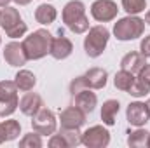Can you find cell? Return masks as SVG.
I'll use <instances>...</instances> for the list:
<instances>
[{
	"label": "cell",
	"mask_w": 150,
	"mask_h": 148,
	"mask_svg": "<svg viewBox=\"0 0 150 148\" xmlns=\"http://www.w3.org/2000/svg\"><path fill=\"white\" fill-rule=\"evenodd\" d=\"M145 7H147V0H122V9L129 16H136L143 12Z\"/></svg>",
	"instance_id": "26"
},
{
	"label": "cell",
	"mask_w": 150,
	"mask_h": 148,
	"mask_svg": "<svg viewBox=\"0 0 150 148\" xmlns=\"http://www.w3.org/2000/svg\"><path fill=\"white\" fill-rule=\"evenodd\" d=\"M84 89H87V84H86L84 75H80V77H77V78L72 80V84H70V92H72V96L79 94V92L84 91Z\"/></svg>",
	"instance_id": "29"
},
{
	"label": "cell",
	"mask_w": 150,
	"mask_h": 148,
	"mask_svg": "<svg viewBox=\"0 0 150 148\" xmlns=\"http://www.w3.org/2000/svg\"><path fill=\"white\" fill-rule=\"evenodd\" d=\"M149 148H150V138H149Z\"/></svg>",
	"instance_id": "38"
},
{
	"label": "cell",
	"mask_w": 150,
	"mask_h": 148,
	"mask_svg": "<svg viewBox=\"0 0 150 148\" xmlns=\"http://www.w3.org/2000/svg\"><path fill=\"white\" fill-rule=\"evenodd\" d=\"M74 52V44L72 40L67 37H56L52 38V45H51V56L54 59H67L70 54Z\"/></svg>",
	"instance_id": "13"
},
{
	"label": "cell",
	"mask_w": 150,
	"mask_h": 148,
	"mask_svg": "<svg viewBox=\"0 0 150 148\" xmlns=\"http://www.w3.org/2000/svg\"><path fill=\"white\" fill-rule=\"evenodd\" d=\"M120 110V103L117 99H107L101 106V120L105 125H115L117 113Z\"/></svg>",
	"instance_id": "18"
},
{
	"label": "cell",
	"mask_w": 150,
	"mask_h": 148,
	"mask_svg": "<svg viewBox=\"0 0 150 148\" xmlns=\"http://www.w3.org/2000/svg\"><path fill=\"white\" fill-rule=\"evenodd\" d=\"M86 84H87V89H103L107 85V80H108V73L107 70L103 68H89L86 73Z\"/></svg>",
	"instance_id": "15"
},
{
	"label": "cell",
	"mask_w": 150,
	"mask_h": 148,
	"mask_svg": "<svg viewBox=\"0 0 150 148\" xmlns=\"http://www.w3.org/2000/svg\"><path fill=\"white\" fill-rule=\"evenodd\" d=\"M21 134V124L14 118H9L0 124V145L4 141H12Z\"/></svg>",
	"instance_id": "17"
},
{
	"label": "cell",
	"mask_w": 150,
	"mask_h": 148,
	"mask_svg": "<svg viewBox=\"0 0 150 148\" xmlns=\"http://www.w3.org/2000/svg\"><path fill=\"white\" fill-rule=\"evenodd\" d=\"M108 38H110V32L101 26V25H96V26H91L87 30V37L84 38V51L89 58H100L108 44Z\"/></svg>",
	"instance_id": "4"
},
{
	"label": "cell",
	"mask_w": 150,
	"mask_h": 148,
	"mask_svg": "<svg viewBox=\"0 0 150 148\" xmlns=\"http://www.w3.org/2000/svg\"><path fill=\"white\" fill-rule=\"evenodd\" d=\"M4 59L11 66H23L28 61L23 45L18 44V42H9L5 45V49H4Z\"/></svg>",
	"instance_id": "10"
},
{
	"label": "cell",
	"mask_w": 150,
	"mask_h": 148,
	"mask_svg": "<svg viewBox=\"0 0 150 148\" xmlns=\"http://www.w3.org/2000/svg\"><path fill=\"white\" fill-rule=\"evenodd\" d=\"M21 45H23L28 59H42L44 56L51 54L52 35L47 30L40 28V30H35L33 33H30L28 37H25Z\"/></svg>",
	"instance_id": "2"
},
{
	"label": "cell",
	"mask_w": 150,
	"mask_h": 148,
	"mask_svg": "<svg viewBox=\"0 0 150 148\" xmlns=\"http://www.w3.org/2000/svg\"><path fill=\"white\" fill-rule=\"evenodd\" d=\"M26 30H28V28H26V23L21 21L19 25H16L14 28H11V30L5 32V33H7V37H11V38H19V37H23V35L26 33Z\"/></svg>",
	"instance_id": "30"
},
{
	"label": "cell",
	"mask_w": 150,
	"mask_h": 148,
	"mask_svg": "<svg viewBox=\"0 0 150 148\" xmlns=\"http://www.w3.org/2000/svg\"><path fill=\"white\" fill-rule=\"evenodd\" d=\"M56 18H58V11H56V7H52L49 4H40L35 9V19L40 25H51L56 21Z\"/></svg>",
	"instance_id": "19"
},
{
	"label": "cell",
	"mask_w": 150,
	"mask_h": 148,
	"mask_svg": "<svg viewBox=\"0 0 150 148\" xmlns=\"http://www.w3.org/2000/svg\"><path fill=\"white\" fill-rule=\"evenodd\" d=\"M138 77L143 78V80H147V82H150V65H145V66L142 68V72L138 73Z\"/></svg>",
	"instance_id": "33"
},
{
	"label": "cell",
	"mask_w": 150,
	"mask_h": 148,
	"mask_svg": "<svg viewBox=\"0 0 150 148\" xmlns=\"http://www.w3.org/2000/svg\"><path fill=\"white\" fill-rule=\"evenodd\" d=\"M74 99H75V106L80 108L86 115H87V113H93L94 108H96V105H98L96 94L91 92L89 89H84V91H80L79 94H75Z\"/></svg>",
	"instance_id": "14"
},
{
	"label": "cell",
	"mask_w": 150,
	"mask_h": 148,
	"mask_svg": "<svg viewBox=\"0 0 150 148\" xmlns=\"http://www.w3.org/2000/svg\"><path fill=\"white\" fill-rule=\"evenodd\" d=\"M127 92H129L131 96H134V98H143V96H147V94L150 92V82L140 78V77H136L134 82H133V85L129 87Z\"/></svg>",
	"instance_id": "24"
},
{
	"label": "cell",
	"mask_w": 150,
	"mask_h": 148,
	"mask_svg": "<svg viewBox=\"0 0 150 148\" xmlns=\"http://www.w3.org/2000/svg\"><path fill=\"white\" fill-rule=\"evenodd\" d=\"M82 145L87 148H105L110 145V132L103 125H93L82 132Z\"/></svg>",
	"instance_id": "6"
},
{
	"label": "cell",
	"mask_w": 150,
	"mask_h": 148,
	"mask_svg": "<svg viewBox=\"0 0 150 148\" xmlns=\"http://www.w3.org/2000/svg\"><path fill=\"white\" fill-rule=\"evenodd\" d=\"M42 106H44L42 98L38 96L37 92H30V91H28V92L19 99V110H21L23 115H26V117H33Z\"/></svg>",
	"instance_id": "12"
},
{
	"label": "cell",
	"mask_w": 150,
	"mask_h": 148,
	"mask_svg": "<svg viewBox=\"0 0 150 148\" xmlns=\"http://www.w3.org/2000/svg\"><path fill=\"white\" fill-rule=\"evenodd\" d=\"M140 52L145 56V58H150V35L142 40V44H140Z\"/></svg>",
	"instance_id": "32"
},
{
	"label": "cell",
	"mask_w": 150,
	"mask_h": 148,
	"mask_svg": "<svg viewBox=\"0 0 150 148\" xmlns=\"http://www.w3.org/2000/svg\"><path fill=\"white\" fill-rule=\"evenodd\" d=\"M32 127L33 131H37L40 136H47V134H54L56 132V115L49 108L42 106L40 110L32 117Z\"/></svg>",
	"instance_id": "5"
},
{
	"label": "cell",
	"mask_w": 150,
	"mask_h": 148,
	"mask_svg": "<svg viewBox=\"0 0 150 148\" xmlns=\"http://www.w3.org/2000/svg\"><path fill=\"white\" fill-rule=\"evenodd\" d=\"M14 82H16V85H18L19 91L28 92V91H32V89L35 87L37 77L32 73L30 70H19V72L16 73V77H14Z\"/></svg>",
	"instance_id": "20"
},
{
	"label": "cell",
	"mask_w": 150,
	"mask_h": 148,
	"mask_svg": "<svg viewBox=\"0 0 150 148\" xmlns=\"http://www.w3.org/2000/svg\"><path fill=\"white\" fill-rule=\"evenodd\" d=\"M18 98V85L14 80H2L0 82V101Z\"/></svg>",
	"instance_id": "25"
},
{
	"label": "cell",
	"mask_w": 150,
	"mask_h": 148,
	"mask_svg": "<svg viewBox=\"0 0 150 148\" xmlns=\"http://www.w3.org/2000/svg\"><path fill=\"white\" fill-rule=\"evenodd\" d=\"M59 122L65 129H80L86 124V113L77 106H68L59 113Z\"/></svg>",
	"instance_id": "9"
},
{
	"label": "cell",
	"mask_w": 150,
	"mask_h": 148,
	"mask_svg": "<svg viewBox=\"0 0 150 148\" xmlns=\"http://www.w3.org/2000/svg\"><path fill=\"white\" fill-rule=\"evenodd\" d=\"M18 106H19V99H18V98L2 99V101H0V117H9V115H12Z\"/></svg>",
	"instance_id": "28"
},
{
	"label": "cell",
	"mask_w": 150,
	"mask_h": 148,
	"mask_svg": "<svg viewBox=\"0 0 150 148\" xmlns=\"http://www.w3.org/2000/svg\"><path fill=\"white\" fill-rule=\"evenodd\" d=\"M14 2H16L18 5H28V4H30L32 0H14Z\"/></svg>",
	"instance_id": "34"
},
{
	"label": "cell",
	"mask_w": 150,
	"mask_h": 148,
	"mask_svg": "<svg viewBox=\"0 0 150 148\" xmlns=\"http://www.w3.org/2000/svg\"><path fill=\"white\" fill-rule=\"evenodd\" d=\"M61 16H63V23L67 25V28L77 35L86 33L89 30V18L86 16V5L80 0H70L63 7Z\"/></svg>",
	"instance_id": "1"
},
{
	"label": "cell",
	"mask_w": 150,
	"mask_h": 148,
	"mask_svg": "<svg viewBox=\"0 0 150 148\" xmlns=\"http://www.w3.org/2000/svg\"><path fill=\"white\" fill-rule=\"evenodd\" d=\"M49 147L51 148H67V143L63 141V138L59 134H52L49 140Z\"/></svg>",
	"instance_id": "31"
},
{
	"label": "cell",
	"mask_w": 150,
	"mask_h": 148,
	"mask_svg": "<svg viewBox=\"0 0 150 148\" xmlns=\"http://www.w3.org/2000/svg\"><path fill=\"white\" fill-rule=\"evenodd\" d=\"M119 7L113 0H94L91 5V16L100 23H108L117 18Z\"/></svg>",
	"instance_id": "7"
},
{
	"label": "cell",
	"mask_w": 150,
	"mask_h": 148,
	"mask_svg": "<svg viewBox=\"0 0 150 148\" xmlns=\"http://www.w3.org/2000/svg\"><path fill=\"white\" fill-rule=\"evenodd\" d=\"M145 65H147V58L142 52H136V51L127 52L120 59V68L126 70V72H129V73H133V75H138Z\"/></svg>",
	"instance_id": "11"
},
{
	"label": "cell",
	"mask_w": 150,
	"mask_h": 148,
	"mask_svg": "<svg viewBox=\"0 0 150 148\" xmlns=\"http://www.w3.org/2000/svg\"><path fill=\"white\" fill-rule=\"evenodd\" d=\"M134 78H136V77H134L133 73H129V72H126V70H120V72H117L115 77H113V85H115L119 91L127 92L129 87L133 85Z\"/></svg>",
	"instance_id": "23"
},
{
	"label": "cell",
	"mask_w": 150,
	"mask_h": 148,
	"mask_svg": "<svg viewBox=\"0 0 150 148\" xmlns=\"http://www.w3.org/2000/svg\"><path fill=\"white\" fill-rule=\"evenodd\" d=\"M19 147L21 148H40L42 147V138H40V134L37 131L30 132V134H25L19 140Z\"/></svg>",
	"instance_id": "27"
},
{
	"label": "cell",
	"mask_w": 150,
	"mask_h": 148,
	"mask_svg": "<svg viewBox=\"0 0 150 148\" xmlns=\"http://www.w3.org/2000/svg\"><path fill=\"white\" fill-rule=\"evenodd\" d=\"M126 118H127V122L131 125H136V127L145 125L150 120V111H149L147 103H142V101L129 103L127 110H126Z\"/></svg>",
	"instance_id": "8"
},
{
	"label": "cell",
	"mask_w": 150,
	"mask_h": 148,
	"mask_svg": "<svg viewBox=\"0 0 150 148\" xmlns=\"http://www.w3.org/2000/svg\"><path fill=\"white\" fill-rule=\"evenodd\" d=\"M149 138L150 132L145 129H136L133 132H129L127 136V145L131 148H145L149 147Z\"/></svg>",
	"instance_id": "21"
},
{
	"label": "cell",
	"mask_w": 150,
	"mask_h": 148,
	"mask_svg": "<svg viewBox=\"0 0 150 148\" xmlns=\"http://www.w3.org/2000/svg\"><path fill=\"white\" fill-rule=\"evenodd\" d=\"M145 23H147V25H150V11L145 14Z\"/></svg>",
	"instance_id": "36"
},
{
	"label": "cell",
	"mask_w": 150,
	"mask_h": 148,
	"mask_svg": "<svg viewBox=\"0 0 150 148\" xmlns=\"http://www.w3.org/2000/svg\"><path fill=\"white\" fill-rule=\"evenodd\" d=\"M147 106H149V111H150V98H149V101H147Z\"/></svg>",
	"instance_id": "37"
},
{
	"label": "cell",
	"mask_w": 150,
	"mask_h": 148,
	"mask_svg": "<svg viewBox=\"0 0 150 148\" xmlns=\"http://www.w3.org/2000/svg\"><path fill=\"white\" fill-rule=\"evenodd\" d=\"M145 32V19L138 18V16H126L122 19H119L113 25V35L117 40L127 42V40H134V38L142 37Z\"/></svg>",
	"instance_id": "3"
},
{
	"label": "cell",
	"mask_w": 150,
	"mask_h": 148,
	"mask_svg": "<svg viewBox=\"0 0 150 148\" xmlns=\"http://www.w3.org/2000/svg\"><path fill=\"white\" fill-rule=\"evenodd\" d=\"M0 44H2V38H0Z\"/></svg>",
	"instance_id": "39"
},
{
	"label": "cell",
	"mask_w": 150,
	"mask_h": 148,
	"mask_svg": "<svg viewBox=\"0 0 150 148\" xmlns=\"http://www.w3.org/2000/svg\"><path fill=\"white\" fill-rule=\"evenodd\" d=\"M21 21H23V19H21L18 9L7 5V7H4V9L0 11V26H2V30H5V32H9L11 28H14V26L19 25Z\"/></svg>",
	"instance_id": "16"
},
{
	"label": "cell",
	"mask_w": 150,
	"mask_h": 148,
	"mask_svg": "<svg viewBox=\"0 0 150 148\" xmlns=\"http://www.w3.org/2000/svg\"><path fill=\"white\" fill-rule=\"evenodd\" d=\"M11 0H0V7H7Z\"/></svg>",
	"instance_id": "35"
},
{
	"label": "cell",
	"mask_w": 150,
	"mask_h": 148,
	"mask_svg": "<svg viewBox=\"0 0 150 148\" xmlns=\"http://www.w3.org/2000/svg\"><path fill=\"white\" fill-rule=\"evenodd\" d=\"M58 134L67 143V148H74L82 145V132H79V129H65V127H61Z\"/></svg>",
	"instance_id": "22"
}]
</instances>
